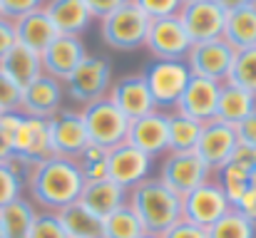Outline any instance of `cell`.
Segmentation results:
<instances>
[{
	"label": "cell",
	"mask_w": 256,
	"mask_h": 238,
	"mask_svg": "<svg viewBox=\"0 0 256 238\" xmlns=\"http://www.w3.org/2000/svg\"><path fill=\"white\" fill-rule=\"evenodd\" d=\"M85 179L75 164V159L50 157L30 166L25 176V196L40 211H60L75 204L82 194Z\"/></svg>",
	"instance_id": "obj_1"
},
{
	"label": "cell",
	"mask_w": 256,
	"mask_h": 238,
	"mask_svg": "<svg viewBox=\"0 0 256 238\" xmlns=\"http://www.w3.org/2000/svg\"><path fill=\"white\" fill-rule=\"evenodd\" d=\"M127 204L142 221L144 234L162 236L167 229H172L182 219V196L174 194L157 176H150L147 181L134 186L130 191Z\"/></svg>",
	"instance_id": "obj_2"
},
{
	"label": "cell",
	"mask_w": 256,
	"mask_h": 238,
	"mask_svg": "<svg viewBox=\"0 0 256 238\" xmlns=\"http://www.w3.org/2000/svg\"><path fill=\"white\" fill-rule=\"evenodd\" d=\"M147 30L150 17L132 0L100 20V40L114 52H134L144 47Z\"/></svg>",
	"instance_id": "obj_3"
},
{
	"label": "cell",
	"mask_w": 256,
	"mask_h": 238,
	"mask_svg": "<svg viewBox=\"0 0 256 238\" xmlns=\"http://www.w3.org/2000/svg\"><path fill=\"white\" fill-rule=\"evenodd\" d=\"M82 122H85L90 144H97L102 149H114L122 142H127V132H130V119L112 104L110 97L94 99L85 107H80Z\"/></svg>",
	"instance_id": "obj_4"
},
{
	"label": "cell",
	"mask_w": 256,
	"mask_h": 238,
	"mask_svg": "<svg viewBox=\"0 0 256 238\" xmlns=\"http://www.w3.org/2000/svg\"><path fill=\"white\" fill-rule=\"evenodd\" d=\"M142 75L147 79V87L152 92L154 107L160 112H174L179 97L184 94L192 70L186 65V60H152Z\"/></svg>",
	"instance_id": "obj_5"
},
{
	"label": "cell",
	"mask_w": 256,
	"mask_h": 238,
	"mask_svg": "<svg viewBox=\"0 0 256 238\" xmlns=\"http://www.w3.org/2000/svg\"><path fill=\"white\" fill-rule=\"evenodd\" d=\"M114 82V67L104 57H87L85 62L65 79V97L85 107L94 99H102L110 94Z\"/></svg>",
	"instance_id": "obj_6"
},
{
	"label": "cell",
	"mask_w": 256,
	"mask_h": 238,
	"mask_svg": "<svg viewBox=\"0 0 256 238\" xmlns=\"http://www.w3.org/2000/svg\"><path fill=\"white\" fill-rule=\"evenodd\" d=\"M214 176V171L199 159L196 152H170L162 159L157 179L164 181L174 194L186 196L196 186L206 184Z\"/></svg>",
	"instance_id": "obj_7"
},
{
	"label": "cell",
	"mask_w": 256,
	"mask_h": 238,
	"mask_svg": "<svg viewBox=\"0 0 256 238\" xmlns=\"http://www.w3.org/2000/svg\"><path fill=\"white\" fill-rule=\"evenodd\" d=\"M234 57H236V50L224 37H216V40L194 42L186 55V65L194 77L226 82L232 65H234Z\"/></svg>",
	"instance_id": "obj_8"
},
{
	"label": "cell",
	"mask_w": 256,
	"mask_h": 238,
	"mask_svg": "<svg viewBox=\"0 0 256 238\" xmlns=\"http://www.w3.org/2000/svg\"><path fill=\"white\" fill-rule=\"evenodd\" d=\"M192 45L194 42L176 15L150 20L144 47L152 52L154 60H186Z\"/></svg>",
	"instance_id": "obj_9"
},
{
	"label": "cell",
	"mask_w": 256,
	"mask_h": 238,
	"mask_svg": "<svg viewBox=\"0 0 256 238\" xmlns=\"http://www.w3.org/2000/svg\"><path fill=\"white\" fill-rule=\"evenodd\" d=\"M192 37V42H204V40H216L224 37V25H226V10L216 0H189L182 5L176 15Z\"/></svg>",
	"instance_id": "obj_10"
},
{
	"label": "cell",
	"mask_w": 256,
	"mask_h": 238,
	"mask_svg": "<svg viewBox=\"0 0 256 238\" xmlns=\"http://www.w3.org/2000/svg\"><path fill=\"white\" fill-rule=\"evenodd\" d=\"M229 209H232V204L224 196V191L219 189V184L214 181V176L206 184L189 191L186 196H182V219H186L202 229H209L212 224H216Z\"/></svg>",
	"instance_id": "obj_11"
},
{
	"label": "cell",
	"mask_w": 256,
	"mask_h": 238,
	"mask_svg": "<svg viewBox=\"0 0 256 238\" xmlns=\"http://www.w3.org/2000/svg\"><path fill=\"white\" fill-rule=\"evenodd\" d=\"M154 169V159H150L144 152H140L137 147H132L130 142H122L120 147L110 149L107 157V179L120 184L122 189L132 191L134 186H140L142 181H147L152 176Z\"/></svg>",
	"instance_id": "obj_12"
},
{
	"label": "cell",
	"mask_w": 256,
	"mask_h": 238,
	"mask_svg": "<svg viewBox=\"0 0 256 238\" xmlns=\"http://www.w3.org/2000/svg\"><path fill=\"white\" fill-rule=\"evenodd\" d=\"M236 147H239L236 127L226 124L222 119H209V122L202 124V134H199L194 152L212 171H216V169H222L224 164L232 161V154L236 152Z\"/></svg>",
	"instance_id": "obj_13"
},
{
	"label": "cell",
	"mask_w": 256,
	"mask_h": 238,
	"mask_svg": "<svg viewBox=\"0 0 256 238\" xmlns=\"http://www.w3.org/2000/svg\"><path fill=\"white\" fill-rule=\"evenodd\" d=\"M127 142L144 152L150 159H160L170 154V117L167 112H150L140 119L130 122Z\"/></svg>",
	"instance_id": "obj_14"
},
{
	"label": "cell",
	"mask_w": 256,
	"mask_h": 238,
	"mask_svg": "<svg viewBox=\"0 0 256 238\" xmlns=\"http://www.w3.org/2000/svg\"><path fill=\"white\" fill-rule=\"evenodd\" d=\"M90 57L87 45L82 42V37L78 35H58L48 50L40 55L42 60V75L60 79L65 84V79L70 77L82 62Z\"/></svg>",
	"instance_id": "obj_15"
},
{
	"label": "cell",
	"mask_w": 256,
	"mask_h": 238,
	"mask_svg": "<svg viewBox=\"0 0 256 238\" xmlns=\"http://www.w3.org/2000/svg\"><path fill=\"white\" fill-rule=\"evenodd\" d=\"M10 142H12L15 157L28 161V164H38L42 159L55 157L52 139H50V119L22 114V119H20L15 134L10 137Z\"/></svg>",
	"instance_id": "obj_16"
},
{
	"label": "cell",
	"mask_w": 256,
	"mask_h": 238,
	"mask_svg": "<svg viewBox=\"0 0 256 238\" xmlns=\"http://www.w3.org/2000/svg\"><path fill=\"white\" fill-rule=\"evenodd\" d=\"M112 99V104L132 122V119H140L150 112H154V99H152V92L147 87V79L142 72H130L124 77L114 79L112 82V89L107 94Z\"/></svg>",
	"instance_id": "obj_17"
},
{
	"label": "cell",
	"mask_w": 256,
	"mask_h": 238,
	"mask_svg": "<svg viewBox=\"0 0 256 238\" xmlns=\"http://www.w3.org/2000/svg\"><path fill=\"white\" fill-rule=\"evenodd\" d=\"M65 107V84L50 75H40L35 82L22 87L20 112L25 117L52 119Z\"/></svg>",
	"instance_id": "obj_18"
},
{
	"label": "cell",
	"mask_w": 256,
	"mask_h": 238,
	"mask_svg": "<svg viewBox=\"0 0 256 238\" xmlns=\"http://www.w3.org/2000/svg\"><path fill=\"white\" fill-rule=\"evenodd\" d=\"M50 139H52V152L58 157H65V159L78 157L90 144V137H87L80 109L62 107L50 119Z\"/></svg>",
	"instance_id": "obj_19"
},
{
	"label": "cell",
	"mask_w": 256,
	"mask_h": 238,
	"mask_svg": "<svg viewBox=\"0 0 256 238\" xmlns=\"http://www.w3.org/2000/svg\"><path fill=\"white\" fill-rule=\"evenodd\" d=\"M219 87L222 82H214V79H204V77H194L189 79L184 94L179 97L176 102V109L179 114L184 117H192L196 122H209V119H216V102H219Z\"/></svg>",
	"instance_id": "obj_20"
},
{
	"label": "cell",
	"mask_w": 256,
	"mask_h": 238,
	"mask_svg": "<svg viewBox=\"0 0 256 238\" xmlns=\"http://www.w3.org/2000/svg\"><path fill=\"white\" fill-rule=\"evenodd\" d=\"M12 25H15V37H18V42L25 45V47H30V50H35V52H40V55H42V52L48 50V45L60 35V32L55 30L52 20L48 17L45 7L32 10V12H28V15L12 20Z\"/></svg>",
	"instance_id": "obj_21"
},
{
	"label": "cell",
	"mask_w": 256,
	"mask_h": 238,
	"mask_svg": "<svg viewBox=\"0 0 256 238\" xmlns=\"http://www.w3.org/2000/svg\"><path fill=\"white\" fill-rule=\"evenodd\" d=\"M127 199H130V191L127 189H122L120 184H114L110 179H102V181L85 184L78 201H82L87 209L92 214H97L100 219H107L117 209L127 206Z\"/></svg>",
	"instance_id": "obj_22"
},
{
	"label": "cell",
	"mask_w": 256,
	"mask_h": 238,
	"mask_svg": "<svg viewBox=\"0 0 256 238\" xmlns=\"http://www.w3.org/2000/svg\"><path fill=\"white\" fill-rule=\"evenodd\" d=\"M45 12L60 35H82L92 25V12L82 0H48Z\"/></svg>",
	"instance_id": "obj_23"
},
{
	"label": "cell",
	"mask_w": 256,
	"mask_h": 238,
	"mask_svg": "<svg viewBox=\"0 0 256 238\" xmlns=\"http://www.w3.org/2000/svg\"><path fill=\"white\" fill-rule=\"evenodd\" d=\"M0 70L10 79H15L20 87H28L30 82H35L42 75V60H40V52L15 42L0 60Z\"/></svg>",
	"instance_id": "obj_24"
},
{
	"label": "cell",
	"mask_w": 256,
	"mask_h": 238,
	"mask_svg": "<svg viewBox=\"0 0 256 238\" xmlns=\"http://www.w3.org/2000/svg\"><path fill=\"white\" fill-rule=\"evenodd\" d=\"M254 112H256V94L232 84V82H222L219 102H216V119L236 127L242 119H246Z\"/></svg>",
	"instance_id": "obj_25"
},
{
	"label": "cell",
	"mask_w": 256,
	"mask_h": 238,
	"mask_svg": "<svg viewBox=\"0 0 256 238\" xmlns=\"http://www.w3.org/2000/svg\"><path fill=\"white\" fill-rule=\"evenodd\" d=\"M224 40L239 52L256 47V2L226 12V25H224Z\"/></svg>",
	"instance_id": "obj_26"
},
{
	"label": "cell",
	"mask_w": 256,
	"mask_h": 238,
	"mask_svg": "<svg viewBox=\"0 0 256 238\" xmlns=\"http://www.w3.org/2000/svg\"><path fill=\"white\" fill-rule=\"evenodd\" d=\"M58 216L70 238H102V219L92 214L82 201L60 209Z\"/></svg>",
	"instance_id": "obj_27"
},
{
	"label": "cell",
	"mask_w": 256,
	"mask_h": 238,
	"mask_svg": "<svg viewBox=\"0 0 256 238\" xmlns=\"http://www.w3.org/2000/svg\"><path fill=\"white\" fill-rule=\"evenodd\" d=\"M38 211L40 209L28 196H20L12 204H8L5 209H0V224L5 229V238H28V231H30Z\"/></svg>",
	"instance_id": "obj_28"
},
{
	"label": "cell",
	"mask_w": 256,
	"mask_h": 238,
	"mask_svg": "<svg viewBox=\"0 0 256 238\" xmlns=\"http://www.w3.org/2000/svg\"><path fill=\"white\" fill-rule=\"evenodd\" d=\"M32 164L12 157L8 164H0V209L25 196V176Z\"/></svg>",
	"instance_id": "obj_29"
},
{
	"label": "cell",
	"mask_w": 256,
	"mask_h": 238,
	"mask_svg": "<svg viewBox=\"0 0 256 238\" xmlns=\"http://www.w3.org/2000/svg\"><path fill=\"white\" fill-rule=\"evenodd\" d=\"M167 117H170V152H194L202 134V122L184 117L179 112H167Z\"/></svg>",
	"instance_id": "obj_30"
},
{
	"label": "cell",
	"mask_w": 256,
	"mask_h": 238,
	"mask_svg": "<svg viewBox=\"0 0 256 238\" xmlns=\"http://www.w3.org/2000/svg\"><path fill=\"white\" fill-rule=\"evenodd\" d=\"M209 238H256V224L246 219L239 209H229L216 224L206 229Z\"/></svg>",
	"instance_id": "obj_31"
},
{
	"label": "cell",
	"mask_w": 256,
	"mask_h": 238,
	"mask_svg": "<svg viewBox=\"0 0 256 238\" xmlns=\"http://www.w3.org/2000/svg\"><path fill=\"white\" fill-rule=\"evenodd\" d=\"M142 234L144 226L137 219V214L130 209V204L102 219V238H140Z\"/></svg>",
	"instance_id": "obj_32"
},
{
	"label": "cell",
	"mask_w": 256,
	"mask_h": 238,
	"mask_svg": "<svg viewBox=\"0 0 256 238\" xmlns=\"http://www.w3.org/2000/svg\"><path fill=\"white\" fill-rule=\"evenodd\" d=\"M214 181L219 184V189L224 191V196L229 199L232 206L249 191V171L236 166V164H232V161L214 171Z\"/></svg>",
	"instance_id": "obj_33"
},
{
	"label": "cell",
	"mask_w": 256,
	"mask_h": 238,
	"mask_svg": "<svg viewBox=\"0 0 256 238\" xmlns=\"http://www.w3.org/2000/svg\"><path fill=\"white\" fill-rule=\"evenodd\" d=\"M107 157H110V152L97 147V144H87L85 149L75 157V164H78L85 184L107 179Z\"/></svg>",
	"instance_id": "obj_34"
},
{
	"label": "cell",
	"mask_w": 256,
	"mask_h": 238,
	"mask_svg": "<svg viewBox=\"0 0 256 238\" xmlns=\"http://www.w3.org/2000/svg\"><path fill=\"white\" fill-rule=\"evenodd\" d=\"M226 82H232V84H236V87H242V89L256 94V47L239 50V52H236Z\"/></svg>",
	"instance_id": "obj_35"
},
{
	"label": "cell",
	"mask_w": 256,
	"mask_h": 238,
	"mask_svg": "<svg viewBox=\"0 0 256 238\" xmlns=\"http://www.w3.org/2000/svg\"><path fill=\"white\" fill-rule=\"evenodd\" d=\"M28 238H70L68 231L62 229V221L55 211H38Z\"/></svg>",
	"instance_id": "obj_36"
},
{
	"label": "cell",
	"mask_w": 256,
	"mask_h": 238,
	"mask_svg": "<svg viewBox=\"0 0 256 238\" xmlns=\"http://www.w3.org/2000/svg\"><path fill=\"white\" fill-rule=\"evenodd\" d=\"M20 102H22V87L0 70V114L20 112Z\"/></svg>",
	"instance_id": "obj_37"
},
{
	"label": "cell",
	"mask_w": 256,
	"mask_h": 238,
	"mask_svg": "<svg viewBox=\"0 0 256 238\" xmlns=\"http://www.w3.org/2000/svg\"><path fill=\"white\" fill-rule=\"evenodd\" d=\"M150 20L157 17H170V15H179L184 0H132Z\"/></svg>",
	"instance_id": "obj_38"
},
{
	"label": "cell",
	"mask_w": 256,
	"mask_h": 238,
	"mask_svg": "<svg viewBox=\"0 0 256 238\" xmlns=\"http://www.w3.org/2000/svg\"><path fill=\"white\" fill-rule=\"evenodd\" d=\"M48 0H0V17L5 20H18L32 10L45 7Z\"/></svg>",
	"instance_id": "obj_39"
},
{
	"label": "cell",
	"mask_w": 256,
	"mask_h": 238,
	"mask_svg": "<svg viewBox=\"0 0 256 238\" xmlns=\"http://www.w3.org/2000/svg\"><path fill=\"white\" fill-rule=\"evenodd\" d=\"M162 238H209L206 236V229H202V226H196V224H192V221H186V219H179L172 229H167Z\"/></svg>",
	"instance_id": "obj_40"
},
{
	"label": "cell",
	"mask_w": 256,
	"mask_h": 238,
	"mask_svg": "<svg viewBox=\"0 0 256 238\" xmlns=\"http://www.w3.org/2000/svg\"><path fill=\"white\" fill-rule=\"evenodd\" d=\"M82 2L87 5V10L92 12L94 20H102V17H107L110 12L120 10L122 5H127L130 0H82Z\"/></svg>",
	"instance_id": "obj_41"
},
{
	"label": "cell",
	"mask_w": 256,
	"mask_h": 238,
	"mask_svg": "<svg viewBox=\"0 0 256 238\" xmlns=\"http://www.w3.org/2000/svg\"><path fill=\"white\" fill-rule=\"evenodd\" d=\"M236 137H239V144L256 149V112L236 124Z\"/></svg>",
	"instance_id": "obj_42"
},
{
	"label": "cell",
	"mask_w": 256,
	"mask_h": 238,
	"mask_svg": "<svg viewBox=\"0 0 256 238\" xmlns=\"http://www.w3.org/2000/svg\"><path fill=\"white\" fill-rule=\"evenodd\" d=\"M232 164H236V166H242V169H246L249 174L256 169V149L254 147H244V144H239L236 147V152L232 154Z\"/></svg>",
	"instance_id": "obj_43"
},
{
	"label": "cell",
	"mask_w": 256,
	"mask_h": 238,
	"mask_svg": "<svg viewBox=\"0 0 256 238\" xmlns=\"http://www.w3.org/2000/svg\"><path fill=\"white\" fill-rule=\"evenodd\" d=\"M15 42H18V37H15V25H12V20L0 17V60L5 57V52H8Z\"/></svg>",
	"instance_id": "obj_44"
},
{
	"label": "cell",
	"mask_w": 256,
	"mask_h": 238,
	"mask_svg": "<svg viewBox=\"0 0 256 238\" xmlns=\"http://www.w3.org/2000/svg\"><path fill=\"white\" fill-rule=\"evenodd\" d=\"M234 209H239L246 219H252L256 224V189H249V191L234 204Z\"/></svg>",
	"instance_id": "obj_45"
},
{
	"label": "cell",
	"mask_w": 256,
	"mask_h": 238,
	"mask_svg": "<svg viewBox=\"0 0 256 238\" xmlns=\"http://www.w3.org/2000/svg\"><path fill=\"white\" fill-rule=\"evenodd\" d=\"M12 157H15V152H12V142H10V137L0 129V164H8Z\"/></svg>",
	"instance_id": "obj_46"
},
{
	"label": "cell",
	"mask_w": 256,
	"mask_h": 238,
	"mask_svg": "<svg viewBox=\"0 0 256 238\" xmlns=\"http://www.w3.org/2000/svg\"><path fill=\"white\" fill-rule=\"evenodd\" d=\"M226 12H232V10H239V7H246V5H252L256 0H216Z\"/></svg>",
	"instance_id": "obj_47"
},
{
	"label": "cell",
	"mask_w": 256,
	"mask_h": 238,
	"mask_svg": "<svg viewBox=\"0 0 256 238\" xmlns=\"http://www.w3.org/2000/svg\"><path fill=\"white\" fill-rule=\"evenodd\" d=\"M249 189H256V169L249 174Z\"/></svg>",
	"instance_id": "obj_48"
},
{
	"label": "cell",
	"mask_w": 256,
	"mask_h": 238,
	"mask_svg": "<svg viewBox=\"0 0 256 238\" xmlns=\"http://www.w3.org/2000/svg\"><path fill=\"white\" fill-rule=\"evenodd\" d=\"M140 238H162V236H154V234H142Z\"/></svg>",
	"instance_id": "obj_49"
},
{
	"label": "cell",
	"mask_w": 256,
	"mask_h": 238,
	"mask_svg": "<svg viewBox=\"0 0 256 238\" xmlns=\"http://www.w3.org/2000/svg\"><path fill=\"white\" fill-rule=\"evenodd\" d=\"M0 238H5V229H2V224H0Z\"/></svg>",
	"instance_id": "obj_50"
},
{
	"label": "cell",
	"mask_w": 256,
	"mask_h": 238,
	"mask_svg": "<svg viewBox=\"0 0 256 238\" xmlns=\"http://www.w3.org/2000/svg\"><path fill=\"white\" fill-rule=\"evenodd\" d=\"M184 2H189V0H184Z\"/></svg>",
	"instance_id": "obj_51"
}]
</instances>
